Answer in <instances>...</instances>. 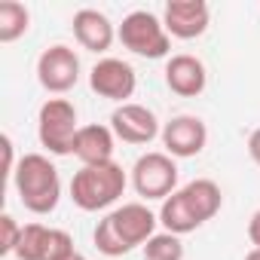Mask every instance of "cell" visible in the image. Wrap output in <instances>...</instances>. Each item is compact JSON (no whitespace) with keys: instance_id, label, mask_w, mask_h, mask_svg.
I'll use <instances>...</instances> for the list:
<instances>
[{"instance_id":"15","label":"cell","mask_w":260,"mask_h":260,"mask_svg":"<svg viewBox=\"0 0 260 260\" xmlns=\"http://www.w3.org/2000/svg\"><path fill=\"white\" fill-rule=\"evenodd\" d=\"M181 196H184L187 208L193 211V217L199 223H208L220 211V205H223V193H220V187L211 178H196V181L184 184L181 187Z\"/></svg>"},{"instance_id":"23","label":"cell","mask_w":260,"mask_h":260,"mask_svg":"<svg viewBox=\"0 0 260 260\" xmlns=\"http://www.w3.org/2000/svg\"><path fill=\"white\" fill-rule=\"evenodd\" d=\"M245 260H260V248H251V251L245 254Z\"/></svg>"},{"instance_id":"10","label":"cell","mask_w":260,"mask_h":260,"mask_svg":"<svg viewBox=\"0 0 260 260\" xmlns=\"http://www.w3.org/2000/svg\"><path fill=\"white\" fill-rule=\"evenodd\" d=\"M162 147L169 156L175 159H190V156H199L208 144V128L199 116H190V113H181L175 119H169L162 125Z\"/></svg>"},{"instance_id":"8","label":"cell","mask_w":260,"mask_h":260,"mask_svg":"<svg viewBox=\"0 0 260 260\" xmlns=\"http://www.w3.org/2000/svg\"><path fill=\"white\" fill-rule=\"evenodd\" d=\"M89 86H92L95 95L125 104V98H132L135 89H138V74H135V68L128 61L107 55L89 71Z\"/></svg>"},{"instance_id":"5","label":"cell","mask_w":260,"mask_h":260,"mask_svg":"<svg viewBox=\"0 0 260 260\" xmlns=\"http://www.w3.org/2000/svg\"><path fill=\"white\" fill-rule=\"evenodd\" d=\"M116 37L128 52H135L141 58H166L172 52V37H169L162 19L147 10L128 13L122 19V25L116 28Z\"/></svg>"},{"instance_id":"12","label":"cell","mask_w":260,"mask_h":260,"mask_svg":"<svg viewBox=\"0 0 260 260\" xmlns=\"http://www.w3.org/2000/svg\"><path fill=\"white\" fill-rule=\"evenodd\" d=\"M166 86L181 95V98H196L205 92L208 86V74H205V64L190 55V52H181V55H172L166 61Z\"/></svg>"},{"instance_id":"24","label":"cell","mask_w":260,"mask_h":260,"mask_svg":"<svg viewBox=\"0 0 260 260\" xmlns=\"http://www.w3.org/2000/svg\"><path fill=\"white\" fill-rule=\"evenodd\" d=\"M68 260H86V257H83V254H74V257H68Z\"/></svg>"},{"instance_id":"3","label":"cell","mask_w":260,"mask_h":260,"mask_svg":"<svg viewBox=\"0 0 260 260\" xmlns=\"http://www.w3.org/2000/svg\"><path fill=\"white\" fill-rule=\"evenodd\" d=\"M125 172L119 162L83 166L71 178V199L80 211H104L125 193Z\"/></svg>"},{"instance_id":"11","label":"cell","mask_w":260,"mask_h":260,"mask_svg":"<svg viewBox=\"0 0 260 260\" xmlns=\"http://www.w3.org/2000/svg\"><path fill=\"white\" fill-rule=\"evenodd\" d=\"M211 13L205 0H169L162 10V25L169 37L178 40H196L208 31Z\"/></svg>"},{"instance_id":"2","label":"cell","mask_w":260,"mask_h":260,"mask_svg":"<svg viewBox=\"0 0 260 260\" xmlns=\"http://www.w3.org/2000/svg\"><path fill=\"white\" fill-rule=\"evenodd\" d=\"M13 187L19 193V202L31 214H49L58 208L61 199V178L58 169L43 153H25L13 172Z\"/></svg>"},{"instance_id":"16","label":"cell","mask_w":260,"mask_h":260,"mask_svg":"<svg viewBox=\"0 0 260 260\" xmlns=\"http://www.w3.org/2000/svg\"><path fill=\"white\" fill-rule=\"evenodd\" d=\"M31 28V13L19 0H4L0 4V43H16Z\"/></svg>"},{"instance_id":"21","label":"cell","mask_w":260,"mask_h":260,"mask_svg":"<svg viewBox=\"0 0 260 260\" xmlns=\"http://www.w3.org/2000/svg\"><path fill=\"white\" fill-rule=\"evenodd\" d=\"M248 239H251V245L254 248H260V208L251 214V220H248Z\"/></svg>"},{"instance_id":"17","label":"cell","mask_w":260,"mask_h":260,"mask_svg":"<svg viewBox=\"0 0 260 260\" xmlns=\"http://www.w3.org/2000/svg\"><path fill=\"white\" fill-rule=\"evenodd\" d=\"M49 230L52 226H43V223H25L22 239H19V248H16V257L19 260H46Z\"/></svg>"},{"instance_id":"14","label":"cell","mask_w":260,"mask_h":260,"mask_svg":"<svg viewBox=\"0 0 260 260\" xmlns=\"http://www.w3.org/2000/svg\"><path fill=\"white\" fill-rule=\"evenodd\" d=\"M113 128L110 125H80L77 141H74V156L83 166H101V162H113Z\"/></svg>"},{"instance_id":"1","label":"cell","mask_w":260,"mask_h":260,"mask_svg":"<svg viewBox=\"0 0 260 260\" xmlns=\"http://www.w3.org/2000/svg\"><path fill=\"white\" fill-rule=\"evenodd\" d=\"M156 223L159 214H153L144 202H125L98 220L92 242L104 257H122L138 245H147L156 236Z\"/></svg>"},{"instance_id":"9","label":"cell","mask_w":260,"mask_h":260,"mask_svg":"<svg viewBox=\"0 0 260 260\" xmlns=\"http://www.w3.org/2000/svg\"><path fill=\"white\" fill-rule=\"evenodd\" d=\"M110 128L122 144H138V147L150 144L153 138L162 135L156 113L144 104H135V101H125L110 113Z\"/></svg>"},{"instance_id":"4","label":"cell","mask_w":260,"mask_h":260,"mask_svg":"<svg viewBox=\"0 0 260 260\" xmlns=\"http://www.w3.org/2000/svg\"><path fill=\"white\" fill-rule=\"evenodd\" d=\"M77 132H80L77 107L68 98H49V101H43V107L37 113L40 147H46L52 156H71Z\"/></svg>"},{"instance_id":"6","label":"cell","mask_w":260,"mask_h":260,"mask_svg":"<svg viewBox=\"0 0 260 260\" xmlns=\"http://www.w3.org/2000/svg\"><path fill=\"white\" fill-rule=\"evenodd\" d=\"M132 187L141 199H169L178 190V162L162 150L138 156L132 166Z\"/></svg>"},{"instance_id":"20","label":"cell","mask_w":260,"mask_h":260,"mask_svg":"<svg viewBox=\"0 0 260 260\" xmlns=\"http://www.w3.org/2000/svg\"><path fill=\"white\" fill-rule=\"evenodd\" d=\"M0 144H4V156H7V162H4V169H7V175L13 178V172H16V153H13V138L10 135H4V138H0Z\"/></svg>"},{"instance_id":"7","label":"cell","mask_w":260,"mask_h":260,"mask_svg":"<svg viewBox=\"0 0 260 260\" xmlns=\"http://www.w3.org/2000/svg\"><path fill=\"white\" fill-rule=\"evenodd\" d=\"M37 80L52 95L71 92L77 86V80H80V55L64 43L46 46L40 52V58H37Z\"/></svg>"},{"instance_id":"22","label":"cell","mask_w":260,"mask_h":260,"mask_svg":"<svg viewBox=\"0 0 260 260\" xmlns=\"http://www.w3.org/2000/svg\"><path fill=\"white\" fill-rule=\"evenodd\" d=\"M248 156L260 166V128H254V132L248 135Z\"/></svg>"},{"instance_id":"13","label":"cell","mask_w":260,"mask_h":260,"mask_svg":"<svg viewBox=\"0 0 260 260\" xmlns=\"http://www.w3.org/2000/svg\"><path fill=\"white\" fill-rule=\"evenodd\" d=\"M74 37H77V43L83 46V49H89V52H107L110 46H113V40H116V28H113V22L104 16V13H98V10H77L74 13Z\"/></svg>"},{"instance_id":"19","label":"cell","mask_w":260,"mask_h":260,"mask_svg":"<svg viewBox=\"0 0 260 260\" xmlns=\"http://www.w3.org/2000/svg\"><path fill=\"white\" fill-rule=\"evenodd\" d=\"M22 230H25V226H19L13 214H4V217H0V254H16L19 239H22Z\"/></svg>"},{"instance_id":"18","label":"cell","mask_w":260,"mask_h":260,"mask_svg":"<svg viewBox=\"0 0 260 260\" xmlns=\"http://www.w3.org/2000/svg\"><path fill=\"white\" fill-rule=\"evenodd\" d=\"M144 260H184V242L175 233H156L144 245Z\"/></svg>"}]
</instances>
